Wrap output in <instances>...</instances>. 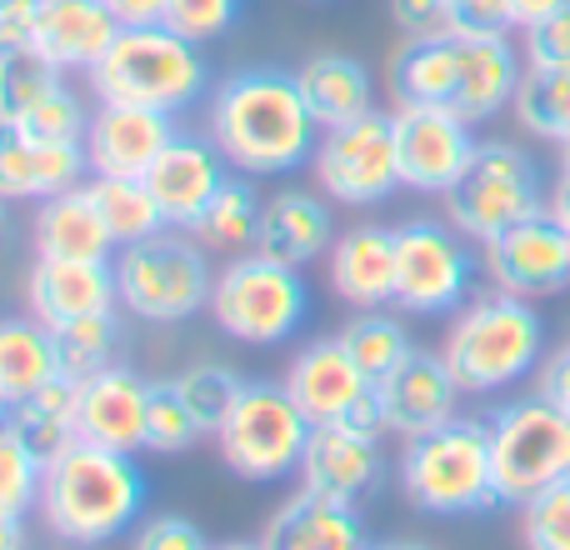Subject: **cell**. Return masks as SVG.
<instances>
[{"label":"cell","instance_id":"obj_1","mask_svg":"<svg viewBox=\"0 0 570 550\" xmlns=\"http://www.w3.org/2000/svg\"><path fill=\"white\" fill-rule=\"evenodd\" d=\"M206 136L240 176L301 170L321 146V126L285 70H240L220 80L206 110Z\"/></svg>","mask_w":570,"mask_h":550},{"label":"cell","instance_id":"obj_2","mask_svg":"<svg viewBox=\"0 0 570 550\" xmlns=\"http://www.w3.org/2000/svg\"><path fill=\"white\" fill-rule=\"evenodd\" d=\"M525 56L511 36H435L405 40L391 60V86L401 106H441L471 126L511 110Z\"/></svg>","mask_w":570,"mask_h":550},{"label":"cell","instance_id":"obj_3","mask_svg":"<svg viewBox=\"0 0 570 550\" xmlns=\"http://www.w3.org/2000/svg\"><path fill=\"white\" fill-rule=\"evenodd\" d=\"M146 471L130 451H106V445L76 441L66 455L46 465L40 481V521L50 526V536L96 550L110 546L140 526L146 511Z\"/></svg>","mask_w":570,"mask_h":550},{"label":"cell","instance_id":"obj_4","mask_svg":"<svg viewBox=\"0 0 570 550\" xmlns=\"http://www.w3.org/2000/svg\"><path fill=\"white\" fill-rule=\"evenodd\" d=\"M441 355L465 395H501L531 371H541L546 325L525 295L485 291L455 311Z\"/></svg>","mask_w":570,"mask_h":550},{"label":"cell","instance_id":"obj_5","mask_svg":"<svg viewBox=\"0 0 570 550\" xmlns=\"http://www.w3.org/2000/svg\"><path fill=\"white\" fill-rule=\"evenodd\" d=\"M401 491L421 515H485L501 505L491 461V421L455 415L441 431L405 441L401 455Z\"/></svg>","mask_w":570,"mask_h":550},{"label":"cell","instance_id":"obj_6","mask_svg":"<svg viewBox=\"0 0 570 550\" xmlns=\"http://www.w3.org/2000/svg\"><path fill=\"white\" fill-rule=\"evenodd\" d=\"M210 86V70L200 60V46L156 20V26H120L100 66L90 70L96 100H120V106H150L180 116L190 110Z\"/></svg>","mask_w":570,"mask_h":550},{"label":"cell","instance_id":"obj_7","mask_svg":"<svg viewBox=\"0 0 570 550\" xmlns=\"http://www.w3.org/2000/svg\"><path fill=\"white\" fill-rule=\"evenodd\" d=\"M210 291H216V271L190 230L180 236L176 226H166L150 240L120 246L116 256V295L136 321H190L196 311H210Z\"/></svg>","mask_w":570,"mask_h":550},{"label":"cell","instance_id":"obj_8","mask_svg":"<svg viewBox=\"0 0 570 550\" xmlns=\"http://www.w3.org/2000/svg\"><path fill=\"white\" fill-rule=\"evenodd\" d=\"M210 315L240 345H281L311 315V291L301 281V266L266 251H246V256H230L226 271H216Z\"/></svg>","mask_w":570,"mask_h":550},{"label":"cell","instance_id":"obj_9","mask_svg":"<svg viewBox=\"0 0 570 550\" xmlns=\"http://www.w3.org/2000/svg\"><path fill=\"white\" fill-rule=\"evenodd\" d=\"M546 186L535 160L511 140H481L475 160L465 176L445 190V220L461 230L465 240L485 246V240L515 230L521 220L546 216Z\"/></svg>","mask_w":570,"mask_h":550},{"label":"cell","instance_id":"obj_10","mask_svg":"<svg viewBox=\"0 0 570 550\" xmlns=\"http://www.w3.org/2000/svg\"><path fill=\"white\" fill-rule=\"evenodd\" d=\"M491 461L501 505L521 511L535 491L570 475V411L551 395H521L491 415Z\"/></svg>","mask_w":570,"mask_h":550},{"label":"cell","instance_id":"obj_11","mask_svg":"<svg viewBox=\"0 0 570 550\" xmlns=\"http://www.w3.org/2000/svg\"><path fill=\"white\" fill-rule=\"evenodd\" d=\"M305 435H311V421L295 405V395L285 391V381H246L230 415L220 421L216 445H220V461L240 481L271 485L301 471Z\"/></svg>","mask_w":570,"mask_h":550},{"label":"cell","instance_id":"obj_12","mask_svg":"<svg viewBox=\"0 0 570 550\" xmlns=\"http://www.w3.org/2000/svg\"><path fill=\"white\" fill-rule=\"evenodd\" d=\"M315 186L335 206H381L401 190V156H395V110L335 126L311 156Z\"/></svg>","mask_w":570,"mask_h":550},{"label":"cell","instance_id":"obj_13","mask_svg":"<svg viewBox=\"0 0 570 550\" xmlns=\"http://www.w3.org/2000/svg\"><path fill=\"white\" fill-rule=\"evenodd\" d=\"M475 261L451 220H405L395 226V311L455 315L471 301Z\"/></svg>","mask_w":570,"mask_h":550},{"label":"cell","instance_id":"obj_14","mask_svg":"<svg viewBox=\"0 0 570 550\" xmlns=\"http://www.w3.org/2000/svg\"><path fill=\"white\" fill-rule=\"evenodd\" d=\"M481 140L471 120L441 106H395V156H401V186L415 196H445L465 166L475 160Z\"/></svg>","mask_w":570,"mask_h":550},{"label":"cell","instance_id":"obj_15","mask_svg":"<svg viewBox=\"0 0 570 550\" xmlns=\"http://www.w3.org/2000/svg\"><path fill=\"white\" fill-rule=\"evenodd\" d=\"M485 271L495 291L511 295H561L570 291V230L546 210L535 220H521L515 230L485 240Z\"/></svg>","mask_w":570,"mask_h":550},{"label":"cell","instance_id":"obj_16","mask_svg":"<svg viewBox=\"0 0 570 550\" xmlns=\"http://www.w3.org/2000/svg\"><path fill=\"white\" fill-rule=\"evenodd\" d=\"M301 491H315L325 501H345V505H361L381 491L385 481V455L375 435H361L341 421H325L311 425L305 435V451H301Z\"/></svg>","mask_w":570,"mask_h":550},{"label":"cell","instance_id":"obj_17","mask_svg":"<svg viewBox=\"0 0 570 550\" xmlns=\"http://www.w3.org/2000/svg\"><path fill=\"white\" fill-rule=\"evenodd\" d=\"M375 395H381V405H385L391 435L415 441V435H431V431H441L445 421H455L465 391L451 375L441 351H421V345H415L385 381H375Z\"/></svg>","mask_w":570,"mask_h":550},{"label":"cell","instance_id":"obj_18","mask_svg":"<svg viewBox=\"0 0 570 550\" xmlns=\"http://www.w3.org/2000/svg\"><path fill=\"white\" fill-rule=\"evenodd\" d=\"M176 116L150 106H120V100H100L96 116L86 126V166L90 176H136L156 166V156L176 140Z\"/></svg>","mask_w":570,"mask_h":550},{"label":"cell","instance_id":"obj_19","mask_svg":"<svg viewBox=\"0 0 570 550\" xmlns=\"http://www.w3.org/2000/svg\"><path fill=\"white\" fill-rule=\"evenodd\" d=\"M146 421H150V381L130 365H106L86 375L76 395V431L86 445L106 451H146Z\"/></svg>","mask_w":570,"mask_h":550},{"label":"cell","instance_id":"obj_20","mask_svg":"<svg viewBox=\"0 0 570 550\" xmlns=\"http://www.w3.org/2000/svg\"><path fill=\"white\" fill-rule=\"evenodd\" d=\"M226 176H230V166L216 150V140L176 130V140H170L156 156V166L146 170V186H150V196H156L166 226L190 230L200 210L216 200V190L226 186Z\"/></svg>","mask_w":570,"mask_h":550},{"label":"cell","instance_id":"obj_21","mask_svg":"<svg viewBox=\"0 0 570 550\" xmlns=\"http://www.w3.org/2000/svg\"><path fill=\"white\" fill-rule=\"evenodd\" d=\"M120 36V20L106 0H40L30 16V50L70 70H96L100 56L110 50V40Z\"/></svg>","mask_w":570,"mask_h":550},{"label":"cell","instance_id":"obj_22","mask_svg":"<svg viewBox=\"0 0 570 550\" xmlns=\"http://www.w3.org/2000/svg\"><path fill=\"white\" fill-rule=\"evenodd\" d=\"M26 301L30 315L40 325H70L80 315H100L116 311V266L110 261H50L36 256V266L26 275Z\"/></svg>","mask_w":570,"mask_h":550},{"label":"cell","instance_id":"obj_23","mask_svg":"<svg viewBox=\"0 0 570 550\" xmlns=\"http://www.w3.org/2000/svg\"><path fill=\"white\" fill-rule=\"evenodd\" d=\"M285 391L295 395L305 421L325 425V421H341L355 401H365L375 391V381L351 361L341 335H331V341H311L295 355L291 371H285Z\"/></svg>","mask_w":570,"mask_h":550},{"label":"cell","instance_id":"obj_24","mask_svg":"<svg viewBox=\"0 0 570 550\" xmlns=\"http://www.w3.org/2000/svg\"><path fill=\"white\" fill-rule=\"evenodd\" d=\"M86 146H50L10 120H0V200L20 206V200H50L60 190H76L86 176Z\"/></svg>","mask_w":570,"mask_h":550},{"label":"cell","instance_id":"obj_25","mask_svg":"<svg viewBox=\"0 0 570 550\" xmlns=\"http://www.w3.org/2000/svg\"><path fill=\"white\" fill-rule=\"evenodd\" d=\"M365 521L361 505L325 501L315 491H295L271 511L261 550H365Z\"/></svg>","mask_w":570,"mask_h":550},{"label":"cell","instance_id":"obj_26","mask_svg":"<svg viewBox=\"0 0 570 550\" xmlns=\"http://www.w3.org/2000/svg\"><path fill=\"white\" fill-rule=\"evenodd\" d=\"M331 285L345 305L381 311L395 301V230L385 226H355L335 236L331 246Z\"/></svg>","mask_w":570,"mask_h":550},{"label":"cell","instance_id":"obj_27","mask_svg":"<svg viewBox=\"0 0 570 550\" xmlns=\"http://www.w3.org/2000/svg\"><path fill=\"white\" fill-rule=\"evenodd\" d=\"M30 236H36V256L50 261H110V246H116L100 206L90 200V186L40 200Z\"/></svg>","mask_w":570,"mask_h":550},{"label":"cell","instance_id":"obj_28","mask_svg":"<svg viewBox=\"0 0 570 550\" xmlns=\"http://www.w3.org/2000/svg\"><path fill=\"white\" fill-rule=\"evenodd\" d=\"M331 246H335V220L321 196H311V190H281V196L266 200L256 251L291 261V266H311L315 256H331Z\"/></svg>","mask_w":570,"mask_h":550},{"label":"cell","instance_id":"obj_29","mask_svg":"<svg viewBox=\"0 0 570 550\" xmlns=\"http://www.w3.org/2000/svg\"><path fill=\"white\" fill-rule=\"evenodd\" d=\"M295 86H301L305 106H311V116L321 130L351 126V120H361L375 110L371 70H365L355 56H341V50L311 56L301 70H295Z\"/></svg>","mask_w":570,"mask_h":550},{"label":"cell","instance_id":"obj_30","mask_svg":"<svg viewBox=\"0 0 570 550\" xmlns=\"http://www.w3.org/2000/svg\"><path fill=\"white\" fill-rule=\"evenodd\" d=\"M76 395H80V381L56 375V381H46L40 391H30L26 401L10 405L6 425L40 455V465H50L56 455H66L70 445L80 441V431H76Z\"/></svg>","mask_w":570,"mask_h":550},{"label":"cell","instance_id":"obj_31","mask_svg":"<svg viewBox=\"0 0 570 550\" xmlns=\"http://www.w3.org/2000/svg\"><path fill=\"white\" fill-rule=\"evenodd\" d=\"M56 375H60V355L50 325H40L36 315L0 321V391L10 395V405L26 401L30 391H40Z\"/></svg>","mask_w":570,"mask_h":550},{"label":"cell","instance_id":"obj_32","mask_svg":"<svg viewBox=\"0 0 570 550\" xmlns=\"http://www.w3.org/2000/svg\"><path fill=\"white\" fill-rule=\"evenodd\" d=\"M261 210H266V200H261V190H256V176H226V186L216 190V200L196 216L190 236H196L206 251L246 256V251H256V240H261Z\"/></svg>","mask_w":570,"mask_h":550},{"label":"cell","instance_id":"obj_33","mask_svg":"<svg viewBox=\"0 0 570 550\" xmlns=\"http://www.w3.org/2000/svg\"><path fill=\"white\" fill-rule=\"evenodd\" d=\"M511 110L525 136L566 146L570 140V66H525Z\"/></svg>","mask_w":570,"mask_h":550},{"label":"cell","instance_id":"obj_34","mask_svg":"<svg viewBox=\"0 0 570 550\" xmlns=\"http://www.w3.org/2000/svg\"><path fill=\"white\" fill-rule=\"evenodd\" d=\"M90 200L100 206L116 246H136V240H150L166 230V216H160L156 196H150V186L136 176H90Z\"/></svg>","mask_w":570,"mask_h":550},{"label":"cell","instance_id":"obj_35","mask_svg":"<svg viewBox=\"0 0 570 550\" xmlns=\"http://www.w3.org/2000/svg\"><path fill=\"white\" fill-rule=\"evenodd\" d=\"M341 345L351 351V361L361 365L371 381H385V375H391L395 365L415 351L405 321H401V315H391L385 305H381V311H361V315H355V321L341 331Z\"/></svg>","mask_w":570,"mask_h":550},{"label":"cell","instance_id":"obj_36","mask_svg":"<svg viewBox=\"0 0 570 550\" xmlns=\"http://www.w3.org/2000/svg\"><path fill=\"white\" fill-rule=\"evenodd\" d=\"M120 351V315L100 311V315H80L70 325H56V355H60V375L86 381V375L116 365Z\"/></svg>","mask_w":570,"mask_h":550},{"label":"cell","instance_id":"obj_37","mask_svg":"<svg viewBox=\"0 0 570 550\" xmlns=\"http://www.w3.org/2000/svg\"><path fill=\"white\" fill-rule=\"evenodd\" d=\"M56 86H66V70L50 66L40 50H10L0 60V120H20L36 100H46Z\"/></svg>","mask_w":570,"mask_h":550},{"label":"cell","instance_id":"obj_38","mask_svg":"<svg viewBox=\"0 0 570 550\" xmlns=\"http://www.w3.org/2000/svg\"><path fill=\"white\" fill-rule=\"evenodd\" d=\"M40 481H46L40 455L0 421V515L26 521L30 511H40Z\"/></svg>","mask_w":570,"mask_h":550},{"label":"cell","instance_id":"obj_39","mask_svg":"<svg viewBox=\"0 0 570 550\" xmlns=\"http://www.w3.org/2000/svg\"><path fill=\"white\" fill-rule=\"evenodd\" d=\"M180 391V401L190 405V415L200 421V431L216 435L220 421L230 415V405H236V395L246 391V381H240L230 365H190V371L170 375Z\"/></svg>","mask_w":570,"mask_h":550},{"label":"cell","instance_id":"obj_40","mask_svg":"<svg viewBox=\"0 0 570 550\" xmlns=\"http://www.w3.org/2000/svg\"><path fill=\"white\" fill-rule=\"evenodd\" d=\"M196 441H206L200 421L190 415V405L180 401L176 381H150V421H146V451L156 455H180Z\"/></svg>","mask_w":570,"mask_h":550},{"label":"cell","instance_id":"obj_41","mask_svg":"<svg viewBox=\"0 0 570 550\" xmlns=\"http://www.w3.org/2000/svg\"><path fill=\"white\" fill-rule=\"evenodd\" d=\"M16 130H26V136L36 140H50V146H80L86 140V106H80V96L70 86H56L46 100H36V106L26 110L20 120H10Z\"/></svg>","mask_w":570,"mask_h":550},{"label":"cell","instance_id":"obj_42","mask_svg":"<svg viewBox=\"0 0 570 550\" xmlns=\"http://www.w3.org/2000/svg\"><path fill=\"white\" fill-rule=\"evenodd\" d=\"M521 546L525 550H570V475L521 505Z\"/></svg>","mask_w":570,"mask_h":550},{"label":"cell","instance_id":"obj_43","mask_svg":"<svg viewBox=\"0 0 570 550\" xmlns=\"http://www.w3.org/2000/svg\"><path fill=\"white\" fill-rule=\"evenodd\" d=\"M240 20V0H166V26L176 36L210 46Z\"/></svg>","mask_w":570,"mask_h":550},{"label":"cell","instance_id":"obj_44","mask_svg":"<svg viewBox=\"0 0 570 550\" xmlns=\"http://www.w3.org/2000/svg\"><path fill=\"white\" fill-rule=\"evenodd\" d=\"M525 66H570V6L521 30Z\"/></svg>","mask_w":570,"mask_h":550},{"label":"cell","instance_id":"obj_45","mask_svg":"<svg viewBox=\"0 0 570 550\" xmlns=\"http://www.w3.org/2000/svg\"><path fill=\"white\" fill-rule=\"evenodd\" d=\"M511 0H451V36H511Z\"/></svg>","mask_w":570,"mask_h":550},{"label":"cell","instance_id":"obj_46","mask_svg":"<svg viewBox=\"0 0 570 550\" xmlns=\"http://www.w3.org/2000/svg\"><path fill=\"white\" fill-rule=\"evenodd\" d=\"M130 550H210V541L190 515H150L136 531Z\"/></svg>","mask_w":570,"mask_h":550},{"label":"cell","instance_id":"obj_47","mask_svg":"<svg viewBox=\"0 0 570 550\" xmlns=\"http://www.w3.org/2000/svg\"><path fill=\"white\" fill-rule=\"evenodd\" d=\"M391 20L405 40L451 36V0H391Z\"/></svg>","mask_w":570,"mask_h":550},{"label":"cell","instance_id":"obj_48","mask_svg":"<svg viewBox=\"0 0 570 550\" xmlns=\"http://www.w3.org/2000/svg\"><path fill=\"white\" fill-rule=\"evenodd\" d=\"M541 395H551L556 405L570 411V345H561V351L541 365Z\"/></svg>","mask_w":570,"mask_h":550},{"label":"cell","instance_id":"obj_49","mask_svg":"<svg viewBox=\"0 0 570 550\" xmlns=\"http://www.w3.org/2000/svg\"><path fill=\"white\" fill-rule=\"evenodd\" d=\"M110 10H116L120 26H156V20H166V0H106Z\"/></svg>","mask_w":570,"mask_h":550},{"label":"cell","instance_id":"obj_50","mask_svg":"<svg viewBox=\"0 0 570 550\" xmlns=\"http://www.w3.org/2000/svg\"><path fill=\"white\" fill-rule=\"evenodd\" d=\"M561 6H570V0H511V16H515V30H525V26H535V20H546V16H556Z\"/></svg>","mask_w":570,"mask_h":550},{"label":"cell","instance_id":"obj_51","mask_svg":"<svg viewBox=\"0 0 570 550\" xmlns=\"http://www.w3.org/2000/svg\"><path fill=\"white\" fill-rule=\"evenodd\" d=\"M30 46V16H6L0 20V60L10 56V50H26Z\"/></svg>","mask_w":570,"mask_h":550},{"label":"cell","instance_id":"obj_52","mask_svg":"<svg viewBox=\"0 0 570 550\" xmlns=\"http://www.w3.org/2000/svg\"><path fill=\"white\" fill-rule=\"evenodd\" d=\"M546 210H551V216L570 230V176L556 180V190H551V200H546Z\"/></svg>","mask_w":570,"mask_h":550},{"label":"cell","instance_id":"obj_53","mask_svg":"<svg viewBox=\"0 0 570 550\" xmlns=\"http://www.w3.org/2000/svg\"><path fill=\"white\" fill-rule=\"evenodd\" d=\"M0 550H26V521L0 515Z\"/></svg>","mask_w":570,"mask_h":550},{"label":"cell","instance_id":"obj_54","mask_svg":"<svg viewBox=\"0 0 570 550\" xmlns=\"http://www.w3.org/2000/svg\"><path fill=\"white\" fill-rule=\"evenodd\" d=\"M40 0H0V20L6 16H36Z\"/></svg>","mask_w":570,"mask_h":550},{"label":"cell","instance_id":"obj_55","mask_svg":"<svg viewBox=\"0 0 570 550\" xmlns=\"http://www.w3.org/2000/svg\"><path fill=\"white\" fill-rule=\"evenodd\" d=\"M365 550H431V546H415V541H381V546H365Z\"/></svg>","mask_w":570,"mask_h":550},{"label":"cell","instance_id":"obj_56","mask_svg":"<svg viewBox=\"0 0 570 550\" xmlns=\"http://www.w3.org/2000/svg\"><path fill=\"white\" fill-rule=\"evenodd\" d=\"M6 230H10V200H0V240H6Z\"/></svg>","mask_w":570,"mask_h":550},{"label":"cell","instance_id":"obj_57","mask_svg":"<svg viewBox=\"0 0 570 550\" xmlns=\"http://www.w3.org/2000/svg\"><path fill=\"white\" fill-rule=\"evenodd\" d=\"M210 550H261V541L250 546V541H226V546H210Z\"/></svg>","mask_w":570,"mask_h":550},{"label":"cell","instance_id":"obj_58","mask_svg":"<svg viewBox=\"0 0 570 550\" xmlns=\"http://www.w3.org/2000/svg\"><path fill=\"white\" fill-rule=\"evenodd\" d=\"M561 176H570V140L561 146Z\"/></svg>","mask_w":570,"mask_h":550},{"label":"cell","instance_id":"obj_59","mask_svg":"<svg viewBox=\"0 0 570 550\" xmlns=\"http://www.w3.org/2000/svg\"><path fill=\"white\" fill-rule=\"evenodd\" d=\"M6 415H10V395L0 391V421H6Z\"/></svg>","mask_w":570,"mask_h":550}]
</instances>
